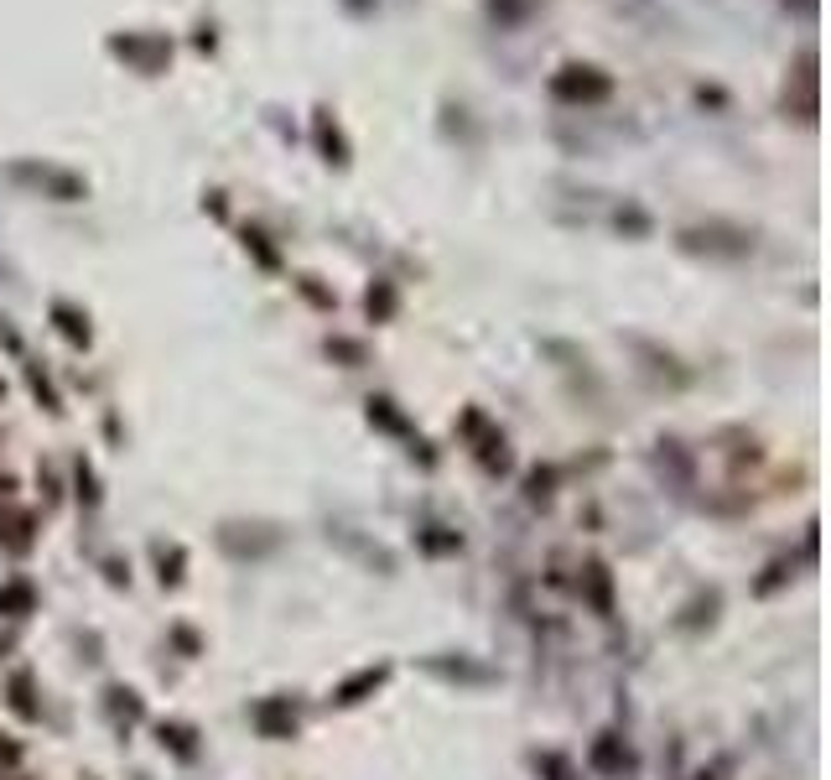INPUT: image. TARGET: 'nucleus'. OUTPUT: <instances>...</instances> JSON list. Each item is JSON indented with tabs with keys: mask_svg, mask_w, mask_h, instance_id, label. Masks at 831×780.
Instances as JSON below:
<instances>
[{
	"mask_svg": "<svg viewBox=\"0 0 831 780\" xmlns=\"http://www.w3.org/2000/svg\"><path fill=\"white\" fill-rule=\"evenodd\" d=\"M551 100L556 104H577V110H588V104H608L614 100V74H603L597 63H567V68H556L551 74Z\"/></svg>",
	"mask_w": 831,
	"mask_h": 780,
	"instance_id": "f257e3e1",
	"label": "nucleus"
},
{
	"mask_svg": "<svg viewBox=\"0 0 831 780\" xmlns=\"http://www.w3.org/2000/svg\"><path fill=\"white\" fill-rule=\"evenodd\" d=\"M11 178L26 182V188H37V193H47V199L58 203H79L89 199V182L79 178V172H68V167H53V161H11Z\"/></svg>",
	"mask_w": 831,
	"mask_h": 780,
	"instance_id": "f03ea898",
	"label": "nucleus"
},
{
	"mask_svg": "<svg viewBox=\"0 0 831 780\" xmlns=\"http://www.w3.org/2000/svg\"><path fill=\"white\" fill-rule=\"evenodd\" d=\"M110 53L125 58L136 74H146V79H157V74L172 68V42L161 37V32H115V37H110Z\"/></svg>",
	"mask_w": 831,
	"mask_h": 780,
	"instance_id": "7ed1b4c3",
	"label": "nucleus"
},
{
	"mask_svg": "<svg viewBox=\"0 0 831 780\" xmlns=\"http://www.w3.org/2000/svg\"><path fill=\"white\" fill-rule=\"evenodd\" d=\"M681 245L686 250H713V256H749L753 235L738 229V224H696V229H681Z\"/></svg>",
	"mask_w": 831,
	"mask_h": 780,
	"instance_id": "20e7f679",
	"label": "nucleus"
},
{
	"mask_svg": "<svg viewBox=\"0 0 831 780\" xmlns=\"http://www.w3.org/2000/svg\"><path fill=\"white\" fill-rule=\"evenodd\" d=\"M312 140H317V151H322V161L328 167H349V136H343V125H338V115L328 110V104H317L312 110Z\"/></svg>",
	"mask_w": 831,
	"mask_h": 780,
	"instance_id": "39448f33",
	"label": "nucleus"
},
{
	"mask_svg": "<svg viewBox=\"0 0 831 780\" xmlns=\"http://www.w3.org/2000/svg\"><path fill=\"white\" fill-rule=\"evenodd\" d=\"M53 323H58V334L68 343H89L94 334H89V318H83L79 307H68V302H53Z\"/></svg>",
	"mask_w": 831,
	"mask_h": 780,
	"instance_id": "423d86ee",
	"label": "nucleus"
},
{
	"mask_svg": "<svg viewBox=\"0 0 831 780\" xmlns=\"http://www.w3.org/2000/svg\"><path fill=\"white\" fill-rule=\"evenodd\" d=\"M483 11H489V21H494L499 32H515L520 21L531 16V0H483Z\"/></svg>",
	"mask_w": 831,
	"mask_h": 780,
	"instance_id": "0eeeda50",
	"label": "nucleus"
},
{
	"mask_svg": "<svg viewBox=\"0 0 831 780\" xmlns=\"http://www.w3.org/2000/svg\"><path fill=\"white\" fill-rule=\"evenodd\" d=\"M364 313H369L375 323L396 318V286H390V281H375V286L364 292Z\"/></svg>",
	"mask_w": 831,
	"mask_h": 780,
	"instance_id": "6e6552de",
	"label": "nucleus"
},
{
	"mask_svg": "<svg viewBox=\"0 0 831 780\" xmlns=\"http://www.w3.org/2000/svg\"><path fill=\"white\" fill-rule=\"evenodd\" d=\"M239 240H244V250H250V256H255L265 271H276V265H281V256L271 250V245H265V235H260L255 224H244V229H239Z\"/></svg>",
	"mask_w": 831,
	"mask_h": 780,
	"instance_id": "1a4fd4ad",
	"label": "nucleus"
},
{
	"mask_svg": "<svg viewBox=\"0 0 831 780\" xmlns=\"http://www.w3.org/2000/svg\"><path fill=\"white\" fill-rule=\"evenodd\" d=\"M795 83H800L806 94H816V83H821V58H816V47H806V53L795 58Z\"/></svg>",
	"mask_w": 831,
	"mask_h": 780,
	"instance_id": "9d476101",
	"label": "nucleus"
},
{
	"mask_svg": "<svg viewBox=\"0 0 831 780\" xmlns=\"http://www.w3.org/2000/svg\"><path fill=\"white\" fill-rule=\"evenodd\" d=\"M0 609L26 614V609H32V588H26V583H5V588H0Z\"/></svg>",
	"mask_w": 831,
	"mask_h": 780,
	"instance_id": "9b49d317",
	"label": "nucleus"
},
{
	"mask_svg": "<svg viewBox=\"0 0 831 780\" xmlns=\"http://www.w3.org/2000/svg\"><path fill=\"white\" fill-rule=\"evenodd\" d=\"M618 229H624V235H650V214H645V208H618Z\"/></svg>",
	"mask_w": 831,
	"mask_h": 780,
	"instance_id": "f8f14e48",
	"label": "nucleus"
},
{
	"mask_svg": "<svg viewBox=\"0 0 831 780\" xmlns=\"http://www.w3.org/2000/svg\"><path fill=\"white\" fill-rule=\"evenodd\" d=\"M696 104H713V110H728V94H722V89H717V83H702V89H696Z\"/></svg>",
	"mask_w": 831,
	"mask_h": 780,
	"instance_id": "ddd939ff",
	"label": "nucleus"
},
{
	"mask_svg": "<svg viewBox=\"0 0 831 780\" xmlns=\"http://www.w3.org/2000/svg\"><path fill=\"white\" fill-rule=\"evenodd\" d=\"M328 354H338V360H349V364L364 360V349H358V343H349V339H328Z\"/></svg>",
	"mask_w": 831,
	"mask_h": 780,
	"instance_id": "4468645a",
	"label": "nucleus"
},
{
	"mask_svg": "<svg viewBox=\"0 0 831 780\" xmlns=\"http://www.w3.org/2000/svg\"><path fill=\"white\" fill-rule=\"evenodd\" d=\"M16 760H21V749H16L11 739H0V770H11Z\"/></svg>",
	"mask_w": 831,
	"mask_h": 780,
	"instance_id": "2eb2a0df",
	"label": "nucleus"
},
{
	"mask_svg": "<svg viewBox=\"0 0 831 780\" xmlns=\"http://www.w3.org/2000/svg\"><path fill=\"white\" fill-rule=\"evenodd\" d=\"M193 42H198L203 53H214V47H218V37H214V26H198V37H193Z\"/></svg>",
	"mask_w": 831,
	"mask_h": 780,
	"instance_id": "dca6fc26",
	"label": "nucleus"
},
{
	"mask_svg": "<svg viewBox=\"0 0 831 780\" xmlns=\"http://www.w3.org/2000/svg\"><path fill=\"white\" fill-rule=\"evenodd\" d=\"M343 5H349V11H354V16H369V11H375L379 0H343Z\"/></svg>",
	"mask_w": 831,
	"mask_h": 780,
	"instance_id": "f3484780",
	"label": "nucleus"
},
{
	"mask_svg": "<svg viewBox=\"0 0 831 780\" xmlns=\"http://www.w3.org/2000/svg\"><path fill=\"white\" fill-rule=\"evenodd\" d=\"M203 208H208V214H218V219H224V193H208V199H203Z\"/></svg>",
	"mask_w": 831,
	"mask_h": 780,
	"instance_id": "a211bd4d",
	"label": "nucleus"
},
{
	"mask_svg": "<svg viewBox=\"0 0 831 780\" xmlns=\"http://www.w3.org/2000/svg\"><path fill=\"white\" fill-rule=\"evenodd\" d=\"M0 651H5V635H0Z\"/></svg>",
	"mask_w": 831,
	"mask_h": 780,
	"instance_id": "6ab92c4d",
	"label": "nucleus"
}]
</instances>
